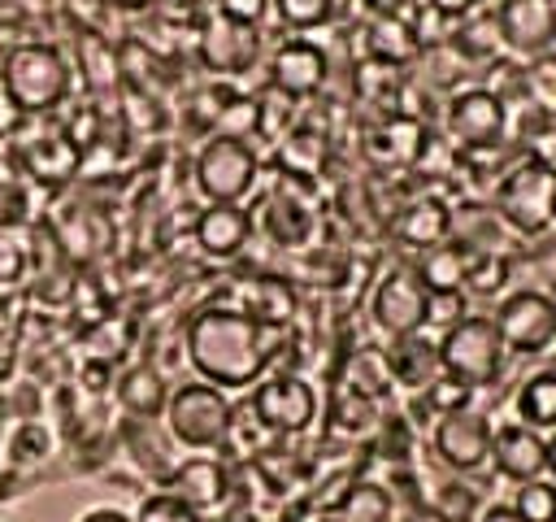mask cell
<instances>
[{
    "mask_svg": "<svg viewBox=\"0 0 556 522\" xmlns=\"http://www.w3.org/2000/svg\"><path fill=\"white\" fill-rule=\"evenodd\" d=\"M491 418L478 409H456L439 413L430 426V448L452 474H473L491 461Z\"/></svg>",
    "mask_w": 556,
    "mask_h": 522,
    "instance_id": "8fae6325",
    "label": "cell"
},
{
    "mask_svg": "<svg viewBox=\"0 0 556 522\" xmlns=\"http://www.w3.org/2000/svg\"><path fill=\"white\" fill-rule=\"evenodd\" d=\"M22 126H26V117H22V109L4 96V87H0V139H17L22 135Z\"/></svg>",
    "mask_w": 556,
    "mask_h": 522,
    "instance_id": "7dc6e473",
    "label": "cell"
},
{
    "mask_svg": "<svg viewBox=\"0 0 556 522\" xmlns=\"http://www.w3.org/2000/svg\"><path fill=\"white\" fill-rule=\"evenodd\" d=\"M17 44H22V30H17V26H4V22H0V61H4V57H9V52H13Z\"/></svg>",
    "mask_w": 556,
    "mask_h": 522,
    "instance_id": "f5cc1de1",
    "label": "cell"
},
{
    "mask_svg": "<svg viewBox=\"0 0 556 522\" xmlns=\"http://www.w3.org/2000/svg\"><path fill=\"white\" fill-rule=\"evenodd\" d=\"M547 474H552V483H556V431L547 435Z\"/></svg>",
    "mask_w": 556,
    "mask_h": 522,
    "instance_id": "db71d44e",
    "label": "cell"
},
{
    "mask_svg": "<svg viewBox=\"0 0 556 522\" xmlns=\"http://www.w3.org/2000/svg\"><path fill=\"white\" fill-rule=\"evenodd\" d=\"M230 409H235L230 391H222V387L195 378V383L169 387V400H165L161 422H165L169 444H182V448H191V452H213V448H222V439H226Z\"/></svg>",
    "mask_w": 556,
    "mask_h": 522,
    "instance_id": "5b68a950",
    "label": "cell"
},
{
    "mask_svg": "<svg viewBox=\"0 0 556 522\" xmlns=\"http://www.w3.org/2000/svg\"><path fill=\"white\" fill-rule=\"evenodd\" d=\"M382 361H387L391 383H400V387H408L417 396L439 378V344L426 331H413V335L391 339L382 348Z\"/></svg>",
    "mask_w": 556,
    "mask_h": 522,
    "instance_id": "7402d4cb",
    "label": "cell"
},
{
    "mask_svg": "<svg viewBox=\"0 0 556 522\" xmlns=\"http://www.w3.org/2000/svg\"><path fill=\"white\" fill-rule=\"evenodd\" d=\"M130 522H204L187 500H178L174 492H152L139 500V509L130 513Z\"/></svg>",
    "mask_w": 556,
    "mask_h": 522,
    "instance_id": "f35d334b",
    "label": "cell"
},
{
    "mask_svg": "<svg viewBox=\"0 0 556 522\" xmlns=\"http://www.w3.org/2000/svg\"><path fill=\"white\" fill-rule=\"evenodd\" d=\"M430 148V135L426 126L413 117V113H391V117H378L369 130H365V157L387 170V174H400V170H417L421 157Z\"/></svg>",
    "mask_w": 556,
    "mask_h": 522,
    "instance_id": "4fadbf2b",
    "label": "cell"
},
{
    "mask_svg": "<svg viewBox=\"0 0 556 522\" xmlns=\"http://www.w3.org/2000/svg\"><path fill=\"white\" fill-rule=\"evenodd\" d=\"M278 339H282V331H269L239 304H204L191 313V322L182 331V348H187L195 378L213 383L222 391L256 387L269 374Z\"/></svg>",
    "mask_w": 556,
    "mask_h": 522,
    "instance_id": "6da1fadb",
    "label": "cell"
},
{
    "mask_svg": "<svg viewBox=\"0 0 556 522\" xmlns=\"http://www.w3.org/2000/svg\"><path fill=\"white\" fill-rule=\"evenodd\" d=\"M339 0H269V13H278V22L287 30H317L330 26Z\"/></svg>",
    "mask_w": 556,
    "mask_h": 522,
    "instance_id": "d590c367",
    "label": "cell"
},
{
    "mask_svg": "<svg viewBox=\"0 0 556 522\" xmlns=\"http://www.w3.org/2000/svg\"><path fill=\"white\" fill-rule=\"evenodd\" d=\"M191 239L208 261H235L252 239V213L243 204H204L195 213Z\"/></svg>",
    "mask_w": 556,
    "mask_h": 522,
    "instance_id": "d6986e66",
    "label": "cell"
},
{
    "mask_svg": "<svg viewBox=\"0 0 556 522\" xmlns=\"http://www.w3.org/2000/svg\"><path fill=\"white\" fill-rule=\"evenodd\" d=\"M191 178L204 204H243L261 183V157L248 139L208 135L191 161Z\"/></svg>",
    "mask_w": 556,
    "mask_h": 522,
    "instance_id": "8992f818",
    "label": "cell"
},
{
    "mask_svg": "<svg viewBox=\"0 0 556 522\" xmlns=\"http://www.w3.org/2000/svg\"><path fill=\"white\" fill-rule=\"evenodd\" d=\"M343 387H352V391H361V396H374V400H382V396L391 391V374H387V361H382V352H374V348H361V352H352V357H348V374H343Z\"/></svg>",
    "mask_w": 556,
    "mask_h": 522,
    "instance_id": "e575fe53",
    "label": "cell"
},
{
    "mask_svg": "<svg viewBox=\"0 0 556 522\" xmlns=\"http://www.w3.org/2000/svg\"><path fill=\"white\" fill-rule=\"evenodd\" d=\"M434 513H439V518H452V522L473 518V513H478V509H473V492H469L465 483H443V487H439V500H434Z\"/></svg>",
    "mask_w": 556,
    "mask_h": 522,
    "instance_id": "b9f144b4",
    "label": "cell"
},
{
    "mask_svg": "<svg viewBox=\"0 0 556 522\" xmlns=\"http://www.w3.org/2000/svg\"><path fill=\"white\" fill-rule=\"evenodd\" d=\"M465 313H469V296L465 291H430V300H426V326L447 331Z\"/></svg>",
    "mask_w": 556,
    "mask_h": 522,
    "instance_id": "60d3db41",
    "label": "cell"
},
{
    "mask_svg": "<svg viewBox=\"0 0 556 522\" xmlns=\"http://www.w3.org/2000/svg\"><path fill=\"white\" fill-rule=\"evenodd\" d=\"M326 157H330V144L321 130L313 126H291L282 139H278V170L287 178H300V183H313L321 170H326Z\"/></svg>",
    "mask_w": 556,
    "mask_h": 522,
    "instance_id": "f1b7e54d",
    "label": "cell"
},
{
    "mask_svg": "<svg viewBox=\"0 0 556 522\" xmlns=\"http://www.w3.org/2000/svg\"><path fill=\"white\" fill-rule=\"evenodd\" d=\"M352 96H356L361 104L378 109V117H391V113H400V100H404V70L365 57V61L352 70Z\"/></svg>",
    "mask_w": 556,
    "mask_h": 522,
    "instance_id": "83f0119b",
    "label": "cell"
},
{
    "mask_svg": "<svg viewBox=\"0 0 556 522\" xmlns=\"http://www.w3.org/2000/svg\"><path fill=\"white\" fill-rule=\"evenodd\" d=\"M165 400H169V383H165L161 365L139 361V365L122 370V378H117V405L130 418H161L165 413Z\"/></svg>",
    "mask_w": 556,
    "mask_h": 522,
    "instance_id": "484cf974",
    "label": "cell"
},
{
    "mask_svg": "<svg viewBox=\"0 0 556 522\" xmlns=\"http://www.w3.org/2000/svg\"><path fill=\"white\" fill-rule=\"evenodd\" d=\"M78 522H130V513H126V509H113V505H96V509H87Z\"/></svg>",
    "mask_w": 556,
    "mask_h": 522,
    "instance_id": "f907efd6",
    "label": "cell"
},
{
    "mask_svg": "<svg viewBox=\"0 0 556 522\" xmlns=\"http://www.w3.org/2000/svg\"><path fill=\"white\" fill-rule=\"evenodd\" d=\"M469 261H473V248H465L460 239H443V244L426 248L413 270H417L426 291H465Z\"/></svg>",
    "mask_w": 556,
    "mask_h": 522,
    "instance_id": "4316f807",
    "label": "cell"
},
{
    "mask_svg": "<svg viewBox=\"0 0 556 522\" xmlns=\"http://www.w3.org/2000/svg\"><path fill=\"white\" fill-rule=\"evenodd\" d=\"M330 426L348 439H361V435H374L382 426V409L374 396H361L352 387H339L334 400H330Z\"/></svg>",
    "mask_w": 556,
    "mask_h": 522,
    "instance_id": "d6a6232c",
    "label": "cell"
},
{
    "mask_svg": "<svg viewBox=\"0 0 556 522\" xmlns=\"http://www.w3.org/2000/svg\"><path fill=\"white\" fill-rule=\"evenodd\" d=\"M469 396H473V391H469L465 383H456V378H443V374H439V378H434V383L421 391V400L430 405V413H434V418H439V413H456V409H469Z\"/></svg>",
    "mask_w": 556,
    "mask_h": 522,
    "instance_id": "ab89813d",
    "label": "cell"
},
{
    "mask_svg": "<svg viewBox=\"0 0 556 522\" xmlns=\"http://www.w3.org/2000/svg\"><path fill=\"white\" fill-rule=\"evenodd\" d=\"M361 35H365V57L369 61L404 70V65H413L421 57V39H417L408 13L404 17H369Z\"/></svg>",
    "mask_w": 556,
    "mask_h": 522,
    "instance_id": "d4e9b609",
    "label": "cell"
},
{
    "mask_svg": "<svg viewBox=\"0 0 556 522\" xmlns=\"http://www.w3.org/2000/svg\"><path fill=\"white\" fill-rule=\"evenodd\" d=\"M443 130L456 152H482L500 148L508 135V104L495 87H460L447 96Z\"/></svg>",
    "mask_w": 556,
    "mask_h": 522,
    "instance_id": "ba28073f",
    "label": "cell"
},
{
    "mask_svg": "<svg viewBox=\"0 0 556 522\" xmlns=\"http://www.w3.org/2000/svg\"><path fill=\"white\" fill-rule=\"evenodd\" d=\"M369 9V17H404L417 0H361Z\"/></svg>",
    "mask_w": 556,
    "mask_h": 522,
    "instance_id": "c3c4849f",
    "label": "cell"
},
{
    "mask_svg": "<svg viewBox=\"0 0 556 522\" xmlns=\"http://www.w3.org/2000/svg\"><path fill=\"white\" fill-rule=\"evenodd\" d=\"M491 209L513 235H526V239L547 235L556 222V165H547L530 152L508 161L495 178Z\"/></svg>",
    "mask_w": 556,
    "mask_h": 522,
    "instance_id": "3957f363",
    "label": "cell"
},
{
    "mask_svg": "<svg viewBox=\"0 0 556 522\" xmlns=\"http://www.w3.org/2000/svg\"><path fill=\"white\" fill-rule=\"evenodd\" d=\"M195 57L208 74L217 78H239L243 70L256 65L261 57V30L256 26H239V22H226V17H204L200 30H195Z\"/></svg>",
    "mask_w": 556,
    "mask_h": 522,
    "instance_id": "7c38bea8",
    "label": "cell"
},
{
    "mask_svg": "<svg viewBox=\"0 0 556 522\" xmlns=\"http://www.w3.org/2000/svg\"><path fill=\"white\" fill-rule=\"evenodd\" d=\"M213 9H217V17L239 22V26H256V30L269 17V0H213Z\"/></svg>",
    "mask_w": 556,
    "mask_h": 522,
    "instance_id": "ee69618b",
    "label": "cell"
},
{
    "mask_svg": "<svg viewBox=\"0 0 556 522\" xmlns=\"http://www.w3.org/2000/svg\"><path fill=\"white\" fill-rule=\"evenodd\" d=\"M326 78H330V57L313 39H282L269 52V87L291 100L317 96L326 87Z\"/></svg>",
    "mask_w": 556,
    "mask_h": 522,
    "instance_id": "5bb4252c",
    "label": "cell"
},
{
    "mask_svg": "<svg viewBox=\"0 0 556 522\" xmlns=\"http://www.w3.org/2000/svg\"><path fill=\"white\" fill-rule=\"evenodd\" d=\"M513 413H517V422H526L534 431H556V370L526 374L513 396Z\"/></svg>",
    "mask_w": 556,
    "mask_h": 522,
    "instance_id": "4dcf8cb0",
    "label": "cell"
},
{
    "mask_svg": "<svg viewBox=\"0 0 556 522\" xmlns=\"http://www.w3.org/2000/svg\"><path fill=\"white\" fill-rule=\"evenodd\" d=\"M421 4H426L430 13H439L447 26H456V22H465L469 13H478L482 0H421Z\"/></svg>",
    "mask_w": 556,
    "mask_h": 522,
    "instance_id": "bcb514c9",
    "label": "cell"
},
{
    "mask_svg": "<svg viewBox=\"0 0 556 522\" xmlns=\"http://www.w3.org/2000/svg\"><path fill=\"white\" fill-rule=\"evenodd\" d=\"M391 509H395V500H391V492L382 483L352 478L339 492V500L326 509V518L330 522H391Z\"/></svg>",
    "mask_w": 556,
    "mask_h": 522,
    "instance_id": "f546056e",
    "label": "cell"
},
{
    "mask_svg": "<svg viewBox=\"0 0 556 522\" xmlns=\"http://www.w3.org/2000/svg\"><path fill=\"white\" fill-rule=\"evenodd\" d=\"M74 61H78V83L87 87V96L96 100H122V61H117V44L104 35H87L74 30Z\"/></svg>",
    "mask_w": 556,
    "mask_h": 522,
    "instance_id": "44dd1931",
    "label": "cell"
},
{
    "mask_svg": "<svg viewBox=\"0 0 556 522\" xmlns=\"http://www.w3.org/2000/svg\"><path fill=\"white\" fill-rule=\"evenodd\" d=\"M508 287V257L504 252H473L469 274H465V296H495Z\"/></svg>",
    "mask_w": 556,
    "mask_h": 522,
    "instance_id": "74e56055",
    "label": "cell"
},
{
    "mask_svg": "<svg viewBox=\"0 0 556 522\" xmlns=\"http://www.w3.org/2000/svg\"><path fill=\"white\" fill-rule=\"evenodd\" d=\"M473 522H521V518H517L513 505H486V509L473 513Z\"/></svg>",
    "mask_w": 556,
    "mask_h": 522,
    "instance_id": "681fc988",
    "label": "cell"
},
{
    "mask_svg": "<svg viewBox=\"0 0 556 522\" xmlns=\"http://www.w3.org/2000/svg\"><path fill=\"white\" fill-rule=\"evenodd\" d=\"M17 161L35 183H70L83 170V148L65 135V126H43L35 135H17Z\"/></svg>",
    "mask_w": 556,
    "mask_h": 522,
    "instance_id": "2e32d148",
    "label": "cell"
},
{
    "mask_svg": "<svg viewBox=\"0 0 556 522\" xmlns=\"http://www.w3.org/2000/svg\"><path fill=\"white\" fill-rule=\"evenodd\" d=\"M426 300H430V291L421 287L417 270H413V265H395V270H387V274L374 283V291H369V322H374L387 339L426 331Z\"/></svg>",
    "mask_w": 556,
    "mask_h": 522,
    "instance_id": "30bf717a",
    "label": "cell"
},
{
    "mask_svg": "<svg viewBox=\"0 0 556 522\" xmlns=\"http://www.w3.org/2000/svg\"><path fill=\"white\" fill-rule=\"evenodd\" d=\"M434 344H439V374L465 383L469 391L491 387L508 365V348H504L491 313H465L460 322L439 331Z\"/></svg>",
    "mask_w": 556,
    "mask_h": 522,
    "instance_id": "277c9868",
    "label": "cell"
},
{
    "mask_svg": "<svg viewBox=\"0 0 556 522\" xmlns=\"http://www.w3.org/2000/svg\"><path fill=\"white\" fill-rule=\"evenodd\" d=\"M491 465L508 483H530L547 474V435L526 422H504L491 431Z\"/></svg>",
    "mask_w": 556,
    "mask_h": 522,
    "instance_id": "ac0fdd59",
    "label": "cell"
},
{
    "mask_svg": "<svg viewBox=\"0 0 556 522\" xmlns=\"http://www.w3.org/2000/svg\"><path fill=\"white\" fill-rule=\"evenodd\" d=\"M513 509H517L521 522H556V483H552V478L517 483Z\"/></svg>",
    "mask_w": 556,
    "mask_h": 522,
    "instance_id": "8d00e7d4",
    "label": "cell"
},
{
    "mask_svg": "<svg viewBox=\"0 0 556 522\" xmlns=\"http://www.w3.org/2000/svg\"><path fill=\"white\" fill-rule=\"evenodd\" d=\"M26 265H30L26 244H17L13 235H0V287L22 283V278H26Z\"/></svg>",
    "mask_w": 556,
    "mask_h": 522,
    "instance_id": "7bdbcfd3",
    "label": "cell"
},
{
    "mask_svg": "<svg viewBox=\"0 0 556 522\" xmlns=\"http://www.w3.org/2000/svg\"><path fill=\"white\" fill-rule=\"evenodd\" d=\"M552 226H556V222H552Z\"/></svg>",
    "mask_w": 556,
    "mask_h": 522,
    "instance_id": "9f6ffc18",
    "label": "cell"
},
{
    "mask_svg": "<svg viewBox=\"0 0 556 522\" xmlns=\"http://www.w3.org/2000/svg\"><path fill=\"white\" fill-rule=\"evenodd\" d=\"M547 52H552V57H556V35H552V48H547Z\"/></svg>",
    "mask_w": 556,
    "mask_h": 522,
    "instance_id": "11a10c76",
    "label": "cell"
},
{
    "mask_svg": "<svg viewBox=\"0 0 556 522\" xmlns=\"http://www.w3.org/2000/svg\"><path fill=\"white\" fill-rule=\"evenodd\" d=\"M208 135H226V139H256L261 135V100L256 96H226V104L217 109Z\"/></svg>",
    "mask_w": 556,
    "mask_h": 522,
    "instance_id": "836d02e7",
    "label": "cell"
},
{
    "mask_svg": "<svg viewBox=\"0 0 556 522\" xmlns=\"http://www.w3.org/2000/svg\"><path fill=\"white\" fill-rule=\"evenodd\" d=\"M165 492H174L178 500H187L200 518L204 509H217L230 492V474L217 457H187V461H174V470L165 474Z\"/></svg>",
    "mask_w": 556,
    "mask_h": 522,
    "instance_id": "ffe728a7",
    "label": "cell"
},
{
    "mask_svg": "<svg viewBox=\"0 0 556 522\" xmlns=\"http://www.w3.org/2000/svg\"><path fill=\"white\" fill-rule=\"evenodd\" d=\"M500 44L517 57H547L556 35V4L552 0H500L495 9Z\"/></svg>",
    "mask_w": 556,
    "mask_h": 522,
    "instance_id": "9a60e30c",
    "label": "cell"
},
{
    "mask_svg": "<svg viewBox=\"0 0 556 522\" xmlns=\"http://www.w3.org/2000/svg\"><path fill=\"white\" fill-rule=\"evenodd\" d=\"M391 231H395V239H400L404 248L426 252V248L452 239V204L439 200V196H417V200H408V204L395 213Z\"/></svg>",
    "mask_w": 556,
    "mask_h": 522,
    "instance_id": "603a6c76",
    "label": "cell"
},
{
    "mask_svg": "<svg viewBox=\"0 0 556 522\" xmlns=\"http://www.w3.org/2000/svg\"><path fill=\"white\" fill-rule=\"evenodd\" d=\"M235 304L243 313H252L256 322H265L269 331H282L295 318V309H300L295 287L287 278H278V274H256V278L239 283V300Z\"/></svg>",
    "mask_w": 556,
    "mask_h": 522,
    "instance_id": "cb8c5ba5",
    "label": "cell"
},
{
    "mask_svg": "<svg viewBox=\"0 0 556 522\" xmlns=\"http://www.w3.org/2000/svg\"><path fill=\"white\" fill-rule=\"evenodd\" d=\"M0 87L22 109V117L56 113L74 91V61L52 39H22L0 61Z\"/></svg>",
    "mask_w": 556,
    "mask_h": 522,
    "instance_id": "7a4b0ae2",
    "label": "cell"
},
{
    "mask_svg": "<svg viewBox=\"0 0 556 522\" xmlns=\"http://www.w3.org/2000/svg\"><path fill=\"white\" fill-rule=\"evenodd\" d=\"M248 405L278 439H295V435L313 431V422H317V387L295 370H269L252 387Z\"/></svg>",
    "mask_w": 556,
    "mask_h": 522,
    "instance_id": "9c48e42d",
    "label": "cell"
},
{
    "mask_svg": "<svg viewBox=\"0 0 556 522\" xmlns=\"http://www.w3.org/2000/svg\"><path fill=\"white\" fill-rule=\"evenodd\" d=\"M48 9H52V0H0V22H4V26L26 30V26L43 22V17H48Z\"/></svg>",
    "mask_w": 556,
    "mask_h": 522,
    "instance_id": "f6af8a7d",
    "label": "cell"
},
{
    "mask_svg": "<svg viewBox=\"0 0 556 522\" xmlns=\"http://www.w3.org/2000/svg\"><path fill=\"white\" fill-rule=\"evenodd\" d=\"M113 13H143V9H156L161 0H104Z\"/></svg>",
    "mask_w": 556,
    "mask_h": 522,
    "instance_id": "816d5d0a",
    "label": "cell"
},
{
    "mask_svg": "<svg viewBox=\"0 0 556 522\" xmlns=\"http://www.w3.org/2000/svg\"><path fill=\"white\" fill-rule=\"evenodd\" d=\"M222 448H226L230 457H239V461H256V457H265L269 448H278V435H274V431L256 418V409L243 400V405L230 409V426H226Z\"/></svg>",
    "mask_w": 556,
    "mask_h": 522,
    "instance_id": "1f68e13d",
    "label": "cell"
},
{
    "mask_svg": "<svg viewBox=\"0 0 556 522\" xmlns=\"http://www.w3.org/2000/svg\"><path fill=\"white\" fill-rule=\"evenodd\" d=\"M508 357H539L556 344V296L543 287L508 291L491 313Z\"/></svg>",
    "mask_w": 556,
    "mask_h": 522,
    "instance_id": "52a82bcc",
    "label": "cell"
},
{
    "mask_svg": "<svg viewBox=\"0 0 556 522\" xmlns=\"http://www.w3.org/2000/svg\"><path fill=\"white\" fill-rule=\"evenodd\" d=\"M552 4H556V0H552Z\"/></svg>",
    "mask_w": 556,
    "mask_h": 522,
    "instance_id": "6f0895ef",
    "label": "cell"
},
{
    "mask_svg": "<svg viewBox=\"0 0 556 522\" xmlns=\"http://www.w3.org/2000/svg\"><path fill=\"white\" fill-rule=\"evenodd\" d=\"M300 178H287L282 174V183L265 196V209H261V231L278 244V248H308L313 244V231H317V213H313V204L300 196V187H295ZM252 222V226H256Z\"/></svg>",
    "mask_w": 556,
    "mask_h": 522,
    "instance_id": "e0dca14e",
    "label": "cell"
}]
</instances>
